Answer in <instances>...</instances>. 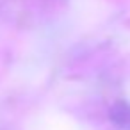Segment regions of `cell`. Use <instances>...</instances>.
<instances>
[{
    "instance_id": "6da1fadb",
    "label": "cell",
    "mask_w": 130,
    "mask_h": 130,
    "mask_svg": "<svg viewBox=\"0 0 130 130\" xmlns=\"http://www.w3.org/2000/svg\"><path fill=\"white\" fill-rule=\"evenodd\" d=\"M110 119L118 130H130V103L116 102L110 109Z\"/></svg>"
}]
</instances>
